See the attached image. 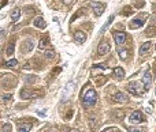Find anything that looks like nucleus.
<instances>
[{
	"label": "nucleus",
	"instance_id": "nucleus-15",
	"mask_svg": "<svg viewBox=\"0 0 156 132\" xmlns=\"http://www.w3.org/2000/svg\"><path fill=\"white\" fill-rule=\"evenodd\" d=\"M30 128H32V124H29V122H22V124L18 125V131L19 132H27L30 131Z\"/></svg>",
	"mask_w": 156,
	"mask_h": 132
},
{
	"label": "nucleus",
	"instance_id": "nucleus-6",
	"mask_svg": "<svg viewBox=\"0 0 156 132\" xmlns=\"http://www.w3.org/2000/svg\"><path fill=\"white\" fill-rule=\"evenodd\" d=\"M114 40L117 42V45H122L126 41V34L123 32H115L114 33Z\"/></svg>",
	"mask_w": 156,
	"mask_h": 132
},
{
	"label": "nucleus",
	"instance_id": "nucleus-9",
	"mask_svg": "<svg viewBox=\"0 0 156 132\" xmlns=\"http://www.w3.org/2000/svg\"><path fill=\"white\" fill-rule=\"evenodd\" d=\"M74 38L78 44H84V42L86 41V34H85L84 32H81V30H78V32L74 33Z\"/></svg>",
	"mask_w": 156,
	"mask_h": 132
},
{
	"label": "nucleus",
	"instance_id": "nucleus-22",
	"mask_svg": "<svg viewBox=\"0 0 156 132\" xmlns=\"http://www.w3.org/2000/svg\"><path fill=\"white\" fill-rule=\"evenodd\" d=\"M45 57L47 59H53L55 57V52L53 51H45Z\"/></svg>",
	"mask_w": 156,
	"mask_h": 132
},
{
	"label": "nucleus",
	"instance_id": "nucleus-7",
	"mask_svg": "<svg viewBox=\"0 0 156 132\" xmlns=\"http://www.w3.org/2000/svg\"><path fill=\"white\" fill-rule=\"evenodd\" d=\"M151 83H152V76H151L149 70H146L145 75H144V78H143V84H144V87H145V90H148L151 87Z\"/></svg>",
	"mask_w": 156,
	"mask_h": 132
},
{
	"label": "nucleus",
	"instance_id": "nucleus-23",
	"mask_svg": "<svg viewBox=\"0 0 156 132\" xmlns=\"http://www.w3.org/2000/svg\"><path fill=\"white\" fill-rule=\"evenodd\" d=\"M14 52V42H10V45L7 48V55H13Z\"/></svg>",
	"mask_w": 156,
	"mask_h": 132
},
{
	"label": "nucleus",
	"instance_id": "nucleus-1",
	"mask_svg": "<svg viewBox=\"0 0 156 132\" xmlns=\"http://www.w3.org/2000/svg\"><path fill=\"white\" fill-rule=\"evenodd\" d=\"M96 102H97V93H96V90H93V89L86 90L85 89L82 91V105H84V108H91Z\"/></svg>",
	"mask_w": 156,
	"mask_h": 132
},
{
	"label": "nucleus",
	"instance_id": "nucleus-27",
	"mask_svg": "<svg viewBox=\"0 0 156 132\" xmlns=\"http://www.w3.org/2000/svg\"><path fill=\"white\" fill-rule=\"evenodd\" d=\"M110 131H118L117 127H111V128H105L104 129V132H110Z\"/></svg>",
	"mask_w": 156,
	"mask_h": 132
},
{
	"label": "nucleus",
	"instance_id": "nucleus-29",
	"mask_svg": "<svg viewBox=\"0 0 156 132\" xmlns=\"http://www.w3.org/2000/svg\"><path fill=\"white\" fill-rule=\"evenodd\" d=\"M71 1H73V0H63V3H65V4H70Z\"/></svg>",
	"mask_w": 156,
	"mask_h": 132
},
{
	"label": "nucleus",
	"instance_id": "nucleus-26",
	"mask_svg": "<svg viewBox=\"0 0 156 132\" xmlns=\"http://www.w3.org/2000/svg\"><path fill=\"white\" fill-rule=\"evenodd\" d=\"M10 129H11V125H10V124H6V125L1 127V131H10Z\"/></svg>",
	"mask_w": 156,
	"mask_h": 132
},
{
	"label": "nucleus",
	"instance_id": "nucleus-20",
	"mask_svg": "<svg viewBox=\"0 0 156 132\" xmlns=\"http://www.w3.org/2000/svg\"><path fill=\"white\" fill-rule=\"evenodd\" d=\"M114 74L117 75L118 78H122L125 75V72H123V70H122L120 67H117V68H114Z\"/></svg>",
	"mask_w": 156,
	"mask_h": 132
},
{
	"label": "nucleus",
	"instance_id": "nucleus-10",
	"mask_svg": "<svg viewBox=\"0 0 156 132\" xmlns=\"http://www.w3.org/2000/svg\"><path fill=\"white\" fill-rule=\"evenodd\" d=\"M143 26H144L143 18H136V19H133L131 23H130V29H138V27H143Z\"/></svg>",
	"mask_w": 156,
	"mask_h": 132
},
{
	"label": "nucleus",
	"instance_id": "nucleus-16",
	"mask_svg": "<svg viewBox=\"0 0 156 132\" xmlns=\"http://www.w3.org/2000/svg\"><path fill=\"white\" fill-rule=\"evenodd\" d=\"M33 48H34V42H33V41H30V40H29V41H26L25 44H23L22 51H23V52H30Z\"/></svg>",
	"mask_w": 156,
	"mask_h": 132
},
{
	"label": "nucleus",
	"instance_id": "nucleus-19",
	"mask_svg": "<svg viewBox=\"0 0 156 132\" xmlns=\"http://www.w3.org/2000/svg\"><path fill=\"white\" fill-rule=\"evenodd\" d=\"M155 33H156V27H155V26H151V27H148V29H146L145 34H146L148 37H152Z\"/></svg>",
	"mask_w": 156,
	"mask_h": 132
},
{
	"label": "nucleus",
	"instance_id": "nucleus-5",
	"mask_svg": "<svg viewBox=\"0 0 156 132\" xmlns=\"http://www.w3.org/2000/svg\"><path fill=\"white\" fill-rule=\"evenodd\" d=\"M91 7L93 8L94 15H96V16H100L101 14L104 12V4H101V3H97V1H92Z\"/></svg>",
	"mask_w": 156,
	"mask_h": 132
},
{
	"label": "nucleus",
	"instance_id": "nucleus-18",
	"mask_svg": "<svg viewBox=\"0 0 156 132\" xmlns=\"http://www.w3.org/2000/svg\"><path fill=\"white\" fill-rule=\"evenodd\" d=\"M112 21H114V15H111L110 18H108V19H107V22L104 23V26H103V27H101L100 33H104V32H105V30H107V27L111 25V22H112Z\"/></svg>",
	"mask_w": 156,
	"mask_h": 132
},
{
	"label": "nucleus",
	"instance_id": "nucleus-3",
	"mask_svg": "<svg viewBox=\"0 0 156 132\" xmlns=\"http://www.w3.org/2000/svg\"><path fill=\"white\" fill-rule=\"evenodd\" d=\"M144 114L140 112V110H136L129 116V122L130 124H141L144 121Z\"/></svg>",
	"mask_w": 156,
	"mask_h": 132
},
{
	"label": "nucleus",
	"instance_id": "nucleus-24",
	"mask_svg": "<svg viewBox=\"0 0 156 132\" xmlns=\"http://www.w3.org/2000/svg\"><path fill=\"white\" fill-rule=\"evenodd\" d=\"M47 44H48L47 40H41V41H40V45H39V49H45Z\"/></svg>",
	"mask_w": 156,
	"mask_h": 132
},
{
	"label": "nucleus",
	"instance_id": "nucleus-25",
	"mask_svg": "<svg viewBox=\"0 0 156 132\" xmlns=\"http://www.w3.org/2000/svg\"><path fill=\"white\" fill-rule=\"evenodd\" d=\"M119 56H120V59H126L127 57V51H120L119 49Z\"/></svg>",
	"mask_w": 156,
	"mask_h": 132
},
{
	"label": "nucleus",
	"instance_id": "nucleus-4",
	"mask_svg": "<svg viewBox=\"0 0 156 132\" xmlns=\"http://www.w3.org/2000/svg\"><path fill=\"white\" fill-rule=\"evenodd\" d=\"M73 90H74V83H73V82H70V83H68L67 86H66L65 91L62 93V97H60V101H62V102L67 101V98L70 97V94L73 93Z\"/></svg>",
	"mask_w": 156,
	"mask_h": 132
},
{
	"label": "nucleus",
	"instance_id": "nucleus-12",
	"mask_svg": "<svg viewBox=\"0 0 156 132\" xmlns=\"http://www.w3.org/2000/svg\"><path fill=\"white\" fill-rule=\"evenodd\" d=\"M33 23H34V26H36V27H39V29H45V27H47V22L44 21V18H41V16L36 18Z\"/></svg>",
	"mask_w": 156,
	"mask_h": 132
},
{
	"label": "nucleus",
	"instance_id": "nucleus-30",
	"mask_svg": "<svg viewBox=\"0 0 156 132\" xmlns=\"http://www.w3.org/2000/svg\"><path fill=\"white\" fill-rule=\"evenodd\" d=\"M155 51H156V45H155Z\"/></svg>",
	"mask_w": 156,
	"mask_h": 132
},
{
	"label": "nucleus",
	"instance_id": "nucleus-8",
	"mask_svg": "<svg viewBox=\"0 0 156 132\" xmlns=\"http://www.w3.org/2000/svg\"><path fill=\"white\" fill-rule=\"evenodd\" d=\"M110 44H107V42H103V44H100L97 48V53L100 56H104V55H107L108 52H110Z\"/></svg>",
	"mask_w": 156,
	"mask_h": 132
},
{
	"label": "nucleus",
	"instance_id": "nucleus-2",
	"mask_svg": "<svg viewBox=\"0 0 156 132\" xmlns=\"http://www.w3.org/2000/svg\"><path fill=\"white\" fill-rule=\"evenodd\" d=\"M127 90L131 94H134V95H141L143 91L145 90V87H144V84L140 83V82H134V83H130L129 86H127Z\"/></svg>",
	"mask_w": 156,
	"mask_h": 132
},
{
	"label": "nucleus",
	"instance_id": "nucleus-21",
	"mask_svg": "<svg viewBox=\"0 0 156 132\" xmlns=\"http://www.w3.org/2000/svg\"><path fill=\"white\" fill-rule=\"evenodd\" d=\"M16 64H18V61H16L15 59H11V60H8V61H7V63H6V65H7V67H15Z\"/></svg>",
	"mask_w": 156,
	"mask_h": 132
},
{
	"label": "nucleus",
	"instance_id": "nucleus-14",
	"mask_svg": "<svg viewBox=\"0 0 156 132\" xmlns=\"http://www.w3.org/2000/svg\"><path fill=\"white\" fill-rule=\"evenodd\" d=\"M149 49H151V42L149 41L144 42L143 45H141V48H140V55H145V53H148Z\"/></svg>",
	"mask_w": 156,
	"mask_h": 132
},
{
	"label": "nucleus",
	"instance_id": "nucleus-11",
	"mask_svg": "<svg viewBox=\"0 0 156 132\" xmlns=\"http://www.w3.org/2000/svg\"><path fill=\"white\" fill-rule=\"evenodd\" d=\"M114 101H117V102H126L127 95L126 94H123L122 91H118V93L114 94Z\"/></svg>",
	"mask_w": 156,
	"mask_h": 132
},
{
	"label": "nucleus",
	"instance_id": "nucleus-17",
	"mask_svg": "<svg viewBox=\"0 0 156 132\" xmlns=\"http://www.w3.org/2000/svg\"><path fill=\"white\" fill-rule=\"evenodd\" d=\"M11 18H13L14 22H18L21 18V10H18V8H15V10L11 12Z\"/></svg>",
	"mask_w": 156,
	"mask_h": 132
},
{
	"label": "nucleus",
	"instance_id": "nucleus-28",
	"mask_svg": "<svg viewBox=\"0 0 156 132\" xmlns=\"http://www.w3.org/2000/svg\"><path fill=\"white\" fill-rule=\"evenodd\" d=\"M3 100L4 101H10L11 100V95H10V94H6V95H3Z\"/></svg>",
	"mask_w": 156,
	"mask_h": 132
},
{
	"label": "nucleus",
	"instance_id": "nucleus-13",
	"mask_svg": "<svg viewBox=\"0 0 156 132\" xmlns=\"http://www.w3.org/2000/svg\"><path fill=\"white\" fill-rule=\"evenodd\" d=\"M21 97H22L23 100H30V98H34L36 94L33 93V91H30V90H22L21 91Z\"/></svg>",
	"mask_w": 156,
	"mask_h": 132
}]
</instances>
